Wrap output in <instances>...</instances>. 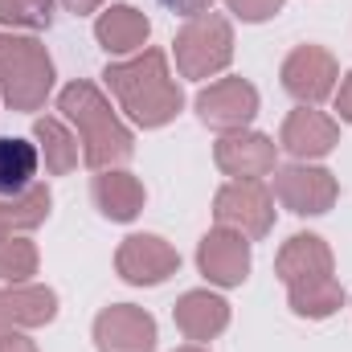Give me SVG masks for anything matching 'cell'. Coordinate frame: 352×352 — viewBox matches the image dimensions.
Listing matches in <instances>:
<instances>
[{
  "label": "cell",
  "mask_w": 352,
  "mask_h": 352,
  "mask_svg": "<svg viewBox=\"0 0 352 352\" xmlns=\"http://www.w3.org/2000/svg\"><path fill=\"white\" fill-rule=\"evenodd\" d=\"M50 184L33 180L25 192H12V197H0V242L12 238V234H25V230H37L45 217H50Z\"/></svg>",
  "instance_id": "cell-19"
},
{
  "label": "cell",
  "mask_w": 352,
  "mask_h": 352,
  "mask_svg": "<svg viewBox=\"0 0 352 352\" xmlns=\"http://www.w3.org/2000/svg\"><path fill=\"white\" fill-rule=\"evenodd\" d=\"M54 316H58V295L50 287L21 283V287H4L0 291V336L4 332H21V328H41Z\"/></svg>",
  "instance_id": "cell-16"
},
{
  "label": "cell",
  "mask_w": 352,
  "mask_h": 352,
  "mask_svg": "<svg viewBox=\"0 0 352 352\" xmlns=\"http://www.w3.org/2000/svg\"><path fill=\"white\" fill-rule=\"evenodd\" d=\"M336 144H340V123L328 119V115L316 111V107H299V111H291L287 123H283V131H278V148H283L287 156L303 160V164L324 160Z\"/></svg>",
  "instance_id": "cell-12"
},
{
  "label": "cell",
  "mask_w": 352,
  "mask_h": 352,
  "mask_svg": "<svg viewBox=\"0 0 352 352\" xmlns=\"http://www.w3.org/2000/svg\"><path fill=\"white\" fill-rule=\"evenodd\" d=\"M283 90L299 102V107H320L324 98L336 94V78H340V66L336 58L324 50V45H295L278 70Z\"/></svg>",
  "instance_id": "cell-7"
},
{
  "label": "cell",
  "mask_w": 352,
  "mask_h": 352,
  "mask_svg": "<svg viewBox=\"0 0 352 352\" xmlns=\"http://www.w3.org/2000/svg\"><path fill=\"white\" fill-rule=\"evenodd\" d=\"M287 299H291V311L303 316V320H328L344 307V291L336 283V274L328 278H311V283H299V287H287Z\"/></svg>",
  "instance_id": "cell-22"
},
{
  "label": "cell",
  "mask_w": 352,
  "mask_h": 352,
  "mask_svg": "<svg viewBox=\"0 0 352 352\" xmlns=\"http://www.w3.org/2000/svg\"><path fill=\"white\" fill-rule=\"evenodd\" d=\"M213 217L221 230H234L246 242H258L274 226V192L263 180H230L213 197Z\"/></svg>",
  "instance_id": "cell-5"
},
{
  "label": "cell",
  "mask_w": 352,
  "mask_h": 352,
  "mask_svg": "<svg viewBox=\"0 0 352 352\" xmlns=\"http://www.w3.org/2000/svg\"><path fill=\"white\" fill-rule=\"evenodd\" d=\"M107 0H62V8L66 12H74V16H87V12H98Z\"/></svg>",
  "instance_id": "cell-29"
},
{
  "label": "cell",
  "mask_w": 352,
  "mask_h": 352,
  "mask_svg": "<svg viewBox=\"0 0 352 352\" xmlns=\"http://www.w3.org/2000/svg\"><path fill=\"white\" fill-rule=\"evenodd\" d=\"M274 197L295 217H320V213H328L336 205L340 184H336V176L328 168L295 160L287 168H274Z\"/></svg>",
  "instance_id": "cell-6"
},
{
  "label": "cell",
  "mask_w": 352,
  "mask_h": 352,
  "mask_svg": "<svg viewBox=\"0 0 352 352\" xmlns=\"http://www.w3.org/2000/svg\"><path fill=\"white\" fill-rule=\"evenodd\" d=\"M217 168L234 180H263L278 168V144L263 131H230L213 148Z\"/></svg>",
  "instance_id": "cell-11"
},
{
  "label": "cell",
  "mask_w": 352,
  "mask_h": 352,
  "mask_svg": "<svg viewBox=\"0 0 352 352\" xmlns=\"http://www.w3.org/2000/svg\"><path fill=\"white\" fill-rule=\"evenodd\" d=\"M274 274L283 278V287H299L311 278H328L332 274V250L324 238L316 234H295L283 242L278 258H274Z\"/></svg>",
  "instance_id": "cell-17"
},
{
  "label": "cell",
  "mask_w": 352,
  "mask_h": 352,
  "mask_svg": "<svg viewBox=\"0 0 352 352\" xmlns=\"http://www.w3.org/2000/svg\"><path fill=\"white\" fill-rule=\"evenodd\" d=\"M33 140H37V156L45 160V173L50 176H66L78 168V160H82V148H78V140L58 123V119H37L33 123Z\"/></svg>",
  "instance_id": "cell-20"
},
{
  "label": "cell",
  "mask_w": 352,
  "mask_h": 352,
  "mask_svg": "<svg viewBox=\"0 0 352 352\" xmlns=\"http://www.w3.org/2000/svg\"><path fill=\"white\" fill-rule=\"evenodd\" d=\"M98 352H156V320L135 303H111L94 320Z\"/></svg>",
  "instance_id": "cell-10"
},
{
  "label": "cell",
  "mask_w": 352,
  "mask_h": 352,
  "mask_svg": "<svg viewBox=\"0 0 352 352\" xmlns=\"http://www.w3.org/2000/svg\"><path fill=\"white\" fill-rule=\"evenodd\" d=\"M90 197H94L98 213L107 221H119V226L123 221H135L140 209H144V201H148L140 176L123 173V168H102V173L94 176V184H90Z\"/></svg>",
  "instance_id": "cell-18"
},
{
  "label": "cell",
  "mask_w": 352,
  "mask_h": 352,
  "mask_svg": "<svg viewBox=\"0 0 352 352\" xmlns=\"http://www.w3.org/2000/svg\"><path fill=\"white\" fill-rule=\"evenodd\" d=\"M102 78H107V90L119 98V107L127 111V119L140 127H164L184 107V94L168 74L164 50H140L127 62H111Z\"/></svg>",
  "instance_id": "cell-1"
},
{
  "label": "cell",
  "mask_w": 352,
  "mask_h": 352,
  "mask_svg": "<svg viewBox=\"0 0 352 352\" xmlns=\"http://www.w3.org/2000/svg\"><path fill=\"white\" fill-rule=\"evenodd\" d=\"M173 320L184 340L205 344V340H213V336H221L230 328V303L221 295H213V291H188V295L176 299Z\"/></svg>",
  "instance_id": "cell-14"
},
{
  "label": "cell",
  "mask_w": 352,
  "mask_h": 352,
  "mask_svg": "<svg viewBox=\"0 0 352 352\" xmlns=\"http://www.w3.org/2000/svg\"><path fill=\"white\" fill-rule=\"evenodd\" d=\"M332 98H336V111H340V119H344V123H352V70L344 74V82L336 87V94H332Z\"/></svg>",
  "instance_id": "cell-27"
},
{
  "label": "cell",
  "mask_w": 352,
  "mask_h": 352,
  "mask_svg": "<svg viewBox=\"0 0 352 352\" xmlns=\"http://www.w3.org/2000/svg\"><path fill=\"white\" fill-rule=\"evenodd\" d=\"M54 90V62L37 37L0 33V98L12 111L45 107Z\"/></svg>",
  "instance_id": "cell-3"
},
{
  "label": "cell",
  "mask_w": 352,
  "mask_h": 352,
  "mask_svg": "<svg viewBox=\"0 0 352 352\" xmlns=\"http://www.w3.org/2000/svg\"><path fill=\"white\" fill-rule=\"evenodd\" d=\"M226 4H230V12H234L238 21H250V25L270 21V16L283 8V0H226Z\"/></svg>",
  "instance_id": "cell-25"
},
{
  "label": "cell",
  "mask_w": 352,
  "mask_h": 352,
  "mask_svg": "<svg viewBox=\"0 0 352 352\" xmlns=\"http://www.w3.org/2000/svg\"><path fill=\"white\" fill-rule=\"evenodd\" d=\"M148 37H152V21H148L135 4H111V8H102L98 21H94V41H98L107 54H115V58L140 54V50L148 45Z\"/></svg>",
  "instance_id": "cell-15"
},
{
  "label": "cell",
  "mask_w": 352,
  "mask_h": 352,
  "mask_svg": "<svg viewBox=\"0 0 352 352\" xmlns=\"http://www.w3.org/2000/svg\"><path fill=\"white\" fill-rule=\"evenodd\" d=\"M197 266L213 287H242L250 274V242L234 230H209L197 246Z\"/></svg>",
  "instance_id": "cell-13"
},
{
  "label": "cell",
  "mask_w": 352,
  "mask_h": 352,
  "mask_svg": "<svg viewBox=\"0 0 352 352\" xmlns=\"http://www.w3.org/2000/svg\"><path fill=\"white\" fill-rule=\"evenodd\" d=\"M173 54H176L180 78H192V82L213 78L234 58V29L213 8L209 12H197V16H188L180 25V33H176V41H173Z\"/></svg>",
  "instance_id": "cell-4"
},
{
  "label": "cell",
  "mask_w": 352,
  "mask_h": 352,
  "mask_svg": "<svg viewBox=\"0 0 352 352\" xmlns=\"http://www.w3.org/2000/svg\"><path fill=\"white\" fill-rule=\"evenodd\" d=\"M37 274V246L29 238H4L0 242V283L8 287H21Z\"/></svg>",
  "instance_id": "cell-23"
},
{
  "label": "cell",
  "mask_w": 352,
  "mask_h": 352,
  "mask_svg": "<svg viewBox=\"0 0 352 352\" xmlns=\"http://www.w3.org/2000/svg\"><path fill=\"white\" fill-rule=\"evenodd\" d=\"M176 352H205L201 344H188V349H176Z\"/></svg>",
  "instance_id": "cell-30"
},
{
  "label": "cell",
  "mask_w": 352,
  "mask_h": 352,
  "mask_svg": "<svg viewBox=\"0 0 352 352\" xmlns=\"http://www.w3.org/2000/svg\"><path fill=\"white\" fill-rule=\"evenodd\" d=\"M115 270L131 287H160L164 278H173L180 270V254L160 234H131V238H123V246L115 254Z\"/></svg>",
  "instance_id": "cell-9"
},
{
  "label": "cell",
  "mask_w": 352,
  "mask_h": 352,
  "mask_svg": "<svg viewBox=\"0 0 352 352\" xmlns=\"http://www.w3.org/2000/svg\"><path fill=\"white\" fill-rule=\"evenodd\" d=\"M254 115H258V90L246 78H217L197 94V119L221 135L246 131Z\"/></svg>",
  "instance_id": "cell-8"
},
{
  "label": "cell",
  "mask_w": 352,
  "mask_h": 352,
  "mask_svg": "<svg viewBox=\"0 0 352 352\" xmlns=\"http://www.w3.org/2000/svg\"><path fill=\"white\" fill-rule=\"evenodd\" d=\"M37 164H41L37 144L16 140V135H0V197L25 192L37 180Z\"/></svg>",
  "instance_id": "cell-21"
},
{
  "label": "cell",
  "mask_w": 352,
  "mask_h": 352,
  "mask_svg": "<svg viewBox=\"0 0 352 352\" xmlns=\"http://www.w3.org/2000/svg\"><path fill=\"white\" fill-rule=\"evenodd\" d=\"M58 111L78 127V144H82V164L102 173V168H119L135 156V135L119 123V115L111 111V98L102 90L78 78L58 94Z\"/></svg>",
  "instance_id": "cell-2"
},
{
  "label": "cell",
  "mask_w": 352,
  "mask_h": 352,
  "mask_svg": "<svg viewBox=\"0 0 352 352\" xmlns=\"http://www.w3.org/2000/svg\"><path fill=\"white\" fill-rule=\"evenodd\" d=\"M0 352H37V344L29 336H21V332H4L0 336Z\"/></svg>",
  "instance_id": "cell-28"
},
{
  "label": "cell",
  "mask_w": 352,
  "mask_h": 352,
  "mask_svg": "<svg viewBox=\"0 0 352 352\" xmlns=\"http://www.w3.org/2000/svg\"><path fill=\"white\" fill-rule=\"evenodd\" d=\"M0 25L50 29L54 25V0H0Z\"/></svg>",
  "instance_id": "cell-24"
},
{
  "label": "cell",
  "mask_w": 352,
  "mask_h": 352,
  "mask_svg": "<svg viewBox=\"0 0 352 352\" xmlns=\"http://www.w3.org/2000/svg\"><path fill=\"white\" fill-rule=\"evenodd\" d=\"M173 16H197V12H209L213 0H160Z\"/></svg>",
  "instance_id": "cell-26"
}]
</instances>
